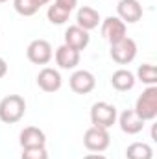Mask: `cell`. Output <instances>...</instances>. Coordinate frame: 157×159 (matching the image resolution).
Returning a JSON list of instances; mask_svg holds the SVG:
<instances>
[{"mask_svg":"<svg viewBox=\"0 0 157 159\" xmlns=\"http://www.w3.org/2000/svg\"><path fill=\"white\" fill-rule=\"evenodd\" d=\"M89 43H91L89 32H85L83 28H79L78 24L67 28V32H65V44L70 46L72 50L81 52V50H85L89 46Z\"/></svg>","mask_w":157,"mask_h":159,"instance_id":"30bf717a","label":"cell"},{"mask_svg":"<svg viewBox=\"0 0 157 159\" xmlns=\"http://www.w3.org/2000/svg\"><path fill=\"white\" fill-rule=\"evenodd\" d=\"M91 122L96 128L109 129L117 122V107L107 102H96L91 107Z\"/></svg>","mask_w":157,"mask_h":159,"instance_id":"3957f363","label":"cell"},{"mask_svg":"<svg viewBox=\"0 0 157 159\" xmlns=\"http://www.w3.org/2000/svg\"><path fill=\"white\" fill-rule=\"evenodd\" d=\"M102 22L100 19V13L94 9V7H89V6H81L78 9V15H76V24L79 28H83L85 32H91L94 28H98V24Z\"/></svg>","mask_w":157,"mask_h":159,"instance_id":"9a60e30c","label":"cell"},{"mask_svg":"<svg viewBox=\"0 0 157 159\" xmlns=\"http://www.w3.org/2000/svg\"><path fill=\"white\" fill-rule=\"evenodd\" d=\"M26 56L34 65H48L54 57V50L46 39H34L26 48Z\"/></svg>","mask_w":157,"mask_h":159,"instance_id":"8992f818","label":"cell"},{"mask_svg":"<svg viewBox=\"0 0 157 159\" xmlns=\"http://www.w3.org/2000/svg\"><path fill=\"white\" fill-rule=\"evenodd\" d=\"M102 35H104V39L107 41L109 44L118 43L120 39L128 37L126 35V24L118 17H107L102 22Z\"/></svg>","mask_w":157,"mask_h":159,"instance_id":"9c48e42d","label":"cell"},{"mask_svg":"<svg viewBox=\"0 0 157 159\" xmlns=\"http://www.w3.org/2000/svg\"><path fill=\"white\" fill-rule=\"evenodd\" d=\"M144 122L155 120L157 117V85H150L142 91V94L137 98L135 109H133Z\"/></svg>","mask_w":157,"mask_h":159,"instance_id":"7a4b0ae2","label":"cell"},{"mask_svg":"<svg viewBox=\"0 0 157 159\" xmlns=\"http://www.w3.org/2000/svg\"><path fill=\"white\" fill-rule=\"evenodd\" d=\"M54 57H56V63L59 65V69H63V70H72L79 65V52L72 50L67 44H61L56 50Z\"/></svg>","mask_w":157,"mask_h":159,"instance_id":"5bb4252c","label":"cell"},{"mask_svg":"<svg viewBox=\"0 0 157 159\" xmlns=\"http://www.w3.org/2000/svg\"><path fill=\"white\" fill-rule=\"evenodd\" d=\"M13 7H15V11H17L19 15H22V17H34V15L39 11V7H37L32 0H13Z\"/></svg>","mask_w":157,"mask_h":159,"instance_id":"ffe728a7","label":"cell"},{"mask_svg":"<svg viewBox=\"0 0 157 159\" xmlns=\"http://www.w3.org/2000/svg\"><path fill=\"white\" fill-rule=\"evenodd\" d=\"M22 148H43L46 144V135L44 131L35 128V126H28L20 131V139H19Z\"/></svg>","mask_w":157,"mask_h":159,"instance_id":"4fadbf2b","label":"cell"},{"mask_svg":"<svg viewBox=\"0 0 157 159\" xmlns=\"http://www.w3.org/2000/svg\"><path fill=\"white\" fill-rule=\"evenodd\" d=\"M4 2H7V0H0V4H4Z\"/></svg>","mask_w":157,"mask_h":159,"instance_id":"484cf974","label":"cell"},{"mask_svg":"<svg viewBox=\"0 0 157 159\" xmlns=\"http://www.w3.org/2000/svg\"><path fill=\"white\" fill-rule=\"evenodd\" d=\"M83 159H107V157L102 156V154H89V156H85Z\"/></svg>","mask_w":157,"mask_h":159,"instance_id":"cb8c5ba5","label":"cell"},{"mask_svg":"<svg viewBox=\"0 0 157 159\" xmlns=\"http://www.w3.org/2000/svg\"><path fill=\"white\" fill-rule=\"evenodd\" d=\"M54 4L67 9L69 13H72V9H76V6H78V0H54Z\"/></svg>","mask_w":157,"mask_h":159,"instance_id":"7402d4cb","label":"cell"},{"mask_svg":"<svg viewBox=\"0 0 157 159\" xmlns=\"http://www.w3.org/2000/svg\"><path fill=\"white\" fill-rule=\"evenodd\" d=\"M20 159H48L46 148H22V156Z\"/></svg>","mask_w":157,"mask_h":159,"instance_id":"44dd1931","label":"cell"},{"mask_svg":"<svg viewBox=\"0 0 157 159\" xmlns=\"http://www.w3.org/2000/svg\"><path fill=\"white\" fill-rule=\"evenodd\" d=\"M32 2H34V4H35V6H37V7L41 9V7H43V6H46L50 0H32Z\"/></svg>","mask_w":157,"mask_h":159,"instance_id":"d4e9b609","label":"cell"},{"mask_svg":"<svg viewBox=\"0 0 157 159\" xmlns=\"http://www.w3.org/2000/svg\"><path fill=\"white\" fill-rule=\"evenodd\" d=\"M26 113V100L20 94H9L0 100V120L4 124H17Z\"/></svg>","mask_w":157,"mask_h":159,"instance_id":"6da1fadb","label":"cell"},{"mask_svg":"<svg viewBox=\"0 0 157 159\" xmlns=\"http://www.w3.org/2000/svg\"><path fill=\"white\" fill-rule=\"evenodd\" d=\"M6 74H7V63L4 57H0V78H4Z\"/></svg>","mask_w":157,"mask_h":159,"instance_id":"603a6c76","label":"cell"},{"mask_svg":"<svg viewBox=\"0 0 157 159\" xmlns=\"http://www.w3.org/2000/svg\"><path fill=\"white\" fill-rule=\"evenodd\" d=\"M135 80L146 83L148 87H150V85H155L157 83V69H155V65H152V63H142V65L137 69V78Z\"/></svg>","mask_w":157,"mask_h":159,"instance_id":"ac0fdd59","label":"cell"},{"mask_svg":"<svg viewBox=\"0 0 157 159\" xmlns=\"http://www.w3.org/2000/svg\"><path fill=\"white\" fill-rule=\"evenodd\" d=\"M111 59L118 65H129L137 57V43L131 37H124L111 44Z\"/></svg>","mask_w":157,"mask_h":159,"instance_id":"5b68a950","label":"cell"},{"mask_svg":"<svg viewBox=\"0 0 157 159\" xmlns=\"http://www.w3.org/2000/svg\"><path fill=\"white\" fill-rule=\"evenodd\" d=\"M126 159H154V148L148 143H131L126 148Z\"/></svg>","mask_w":157,"mask_h":159,"instance_id":"e0dca14e","label":"cell"},{"mask_svg":"<svg viewBox=\"0 0 157 159\" xmlns=\"http://www.w3.org/2000/svg\"><path fill=\"white\" fill-rule=\"evenodd\" d=\"M118 124H120V129H122L124 133H128V135H137V133L142 131V128H144L146 122L141 119L133 109H126V111L120 113Z\"/></svg>","mask_w":157,"mask_h":159,"instance_id":"7c38bea8","label":"cell"},{"mask_svg":"<svg viewBox=\"0 0 157 159\" xmlns=\"http://www.w3.org/2000/svg\"><path fill=\"white\" fill-rule=\"evenodd\" d=\"M46 17H48V20H50L52 24H65V22L69 20L70 13H69L67 9H63V7H59V6L52 4V6H48Z\"/></svg>","mask_w":157,"mask_h":159,"instance_id":"d6986e66","label":"cell"},{"mask_svg":"<svg viewBox=\"0 0 157 159\" xmlns=\"http://www.w3.org/2000/svg\"><path fill=\"white\" fill-rule=\"evenodd\" d=\"M83 144L89 152H94V154H100L104 150L109 148L111 144V135L107 129L104 128H96V126H91L85 135H83Z\"/></svg>","mask_w":157,"mask_h":159,"instance_id":"277c9868","label":"cell"},{"mask_svg":"<svg viewBox=\"0 0 157 159\" xmlns=\"http://www.w3.org/2000/svg\"><path fill=\"white\" fill-rule=\"evenodd\" d=\"M69 85L76 94H89L96 87V78L89 70H76L69 80Z\"/></svg>","mask_w":157,"mask_h":159,"instance_id":"ba28073f","label":"cell"},{"mask_svg":"<svg viewBox=\"0 0 157 159\" xmlns=\"http://www.w3.org/2000/svg\"><path fill=\"white\" fill-rule=\"evenodd\" d=\"M135 74L133 72H129L128 69H118L113 72V76H111V85H113V89H117L120 93H124V91H131L133 89V85H135Z\"/></svg>","mask_w":157,"mask_h":159,"instance_id":"2e32d148","label":"cell"},{"mask_svg":"<svg viewBox=\"0 0 157 159\" xmlns=\"http://www.w3.org/2000/svg\"><path fill=\"white\" fill-rule=\"evenodd\" d=\"M117 17L124 24H135L142 19V6L139 0H120L117 6Z\"/></svg>","mask_w":157,"mask_h":159,"instance_id":"52a82bcc","label":"cell"},{"mask_svg":"<svg viewBox=\"0 0 157 159\" xmlns=\"http://www.w3.org/2000/svg\"><path fill=\"white\" fill-rule=\"evenodd\" d=\"M37 85H39L44 93H56V91L61 89L63 80H61V74L56 69L44 67L39 74H37Z\"/></svg>","mask_w":157,"mask_h":159,"instance_id":"8fae6325","label":"cell"}]
</instances>
